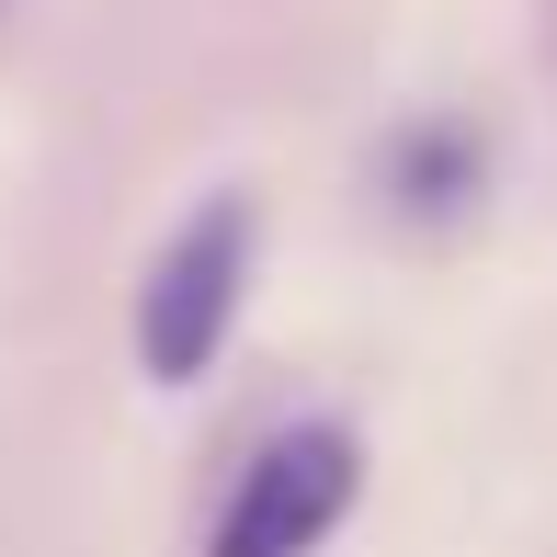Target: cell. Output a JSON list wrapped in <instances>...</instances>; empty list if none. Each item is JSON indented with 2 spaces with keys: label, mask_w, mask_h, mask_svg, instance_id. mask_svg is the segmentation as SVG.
<instances>
[{
  "label": "cell",
  "mask_w": 557,
  "mask_h": 557,
  "mask_svg": "<svg viewBox=\"0 0 557 557\" xmlns=\"http://www.w3.org/2000/svg\"><path fill=\"white\" fill-rule=\"evenodd\" d=\"M352 500H364V444H352L342 421H296V433H273L239 467L206 557H319L342 535Z\"/></svg>",
  "instance_id": "7a4b0ae2"
},
{
  "label": "cell",
  "mask_w": 557,
  "mask_h": 557,
  "mask_svg": "<svg viewBox=\"0 0 557 557\" xmlns=\"http://www.w3.org/2000/svg\"><path fill=\"white\" fill-rule=\"evenodd\" d=\"M250 250H262L250 194H206V206L160 239V262H148V285H137V364H148V387H194V375L227 352L239 296H250Z\"/></svg>",
  "instance_id": "6da1fadb"
}]
</instances>
